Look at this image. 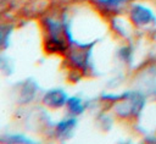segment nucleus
Instances as JSON below:
<instances>
[{"label": "nucleus", "mask_w": 156, "mask_h": 144, "mask_svg": "<svg viewBox=\"0 0 156 144\" xmlns=\"http://www.w3.org/2000/svg\"><path fill=\"white\" fill-rule=\"evenodd\" d=\"M130 17L132 20L134 21V23L136 24H140V26H144V24H149L154 21V15L152 12L145 7V6H141V5H134L132 7V11H130Z\"/></svg>", "instance_id": "nucleus-1"}, {"label": "nucleus", "mask_w": 156, "mask_h": 144, "mask_svg": "<svg viewBox=\"0 0 156 144\" xmlns=\"http://www.w3.org/2000/svg\"><path fill=\"white\" fill-rule=\"evenodd\" d=\"M44 101L52 107H58L66 103V94L62 90H50L45 95Z\"/></svg>", "instance_id": "nucleus-2"}, {"label": "nucleus", "mask_w": 156, "mask_h": 144, "mask_svg": "<svg viewBox=\"0 0 156 144\" xmlns=\"http://www.w3.org/2000/svg\"><path fill=\"white\" fill-rule=\"evenodd\" d=\"M67 105L69 111H72L73 113H79L83 111V104L82 100H79L78 98H71L67 100Z\"/></svg>", "instance_id": "nucleus-3"}, {"label": "nucleus", "mask_w": 156, "mask_h": 144, "mask_svg": "<svg viewBox=\"0 0 156 144\" xmlns=\"http://www.w3.org/2000/svg\"><path fill=\"white\" fill-rule=\"evenodd\" d=\"M73 120H66L63 122H61L58 126H57V133H61V134H66L67 132H69L73 126H74V122H72Z\"/></svg>", "instance_id": "nucleus-4"}, {"label": "nucleus", "mask_w": 156, "mask_h": 144, "mask_svg": "<svg viewBox=\"0 0 156 144\" xmlns=\"http://www.w3.org/2000/svg\"><path fill=\"white\" fill-rule=\"evenodd\" d=\"M126 1L127 0H101V2L108 9H116L121 5H123Z\"/></svg>", "instance_id": "nucleus-5"}, {"label": "nucleus", "mask_w": 156, "mask_h": 144, "mask_svg": "<svg viewBox=\"0 0 156 144\" xmlns=\"http://www.w3.org/2000/svg\"><path fill=\"white\" fill-rule=\"evenodd\" d=\"M9 34H10V31L6 27H0V45H2V43L9 37Z\"/></svg>", "instance_id": "nucleus-6"}]
</instances>
